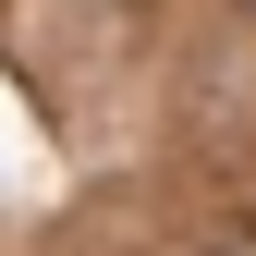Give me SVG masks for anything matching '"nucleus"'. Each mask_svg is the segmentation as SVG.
Returning <instances> with one entry per match:
<instances>
[{
	"instance_id": "f257e3e1",
	"label": "nucleus",
	"mask_w": 256,
	"mask_h": 256,
	"mask_svg": "<svg viewBox=\"0 0 256 256\" xmlns=\"http://www.w3.org/2000/svg\"><path fill=\"white\" fill-rule=\"evenodd\" d=\"M232 256H256V244H232Z\"/></svg>"
}]
</instances>
